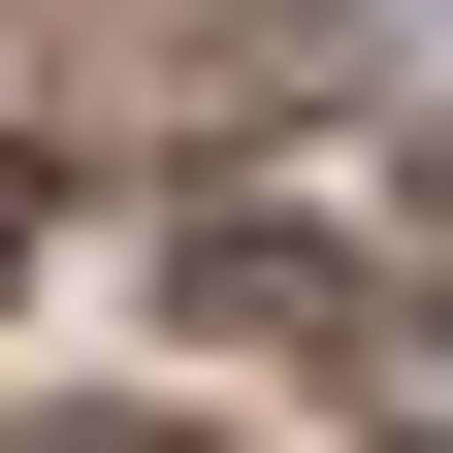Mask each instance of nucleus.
<instances>
[{"label":"nucleus","instance_id":"f257e3e1","mask_svg":"<svg viewBox=\"0 0 453 453\" xmlns=\"http://www.w3.org/2000/svg\"><path fill=\"white\" fill-rule=\"evenodd\" d=\"M0 259H33V162H0Z\"/></svg>","mask_w":453,"mask_h":453},{"label":"nucleus","instance_id":"f03ea898","mask_svg":"<svg viewBox=\"0 0 453 453\" xmlns=\"http://www.w3.org/2000/svg\"><path fill=\"white\" fill-rule=\"evenodd\" d=\"M65 453H162V421H65Z\"/></svg>","mask_w":453,"mask_h":453}]
</instances>
